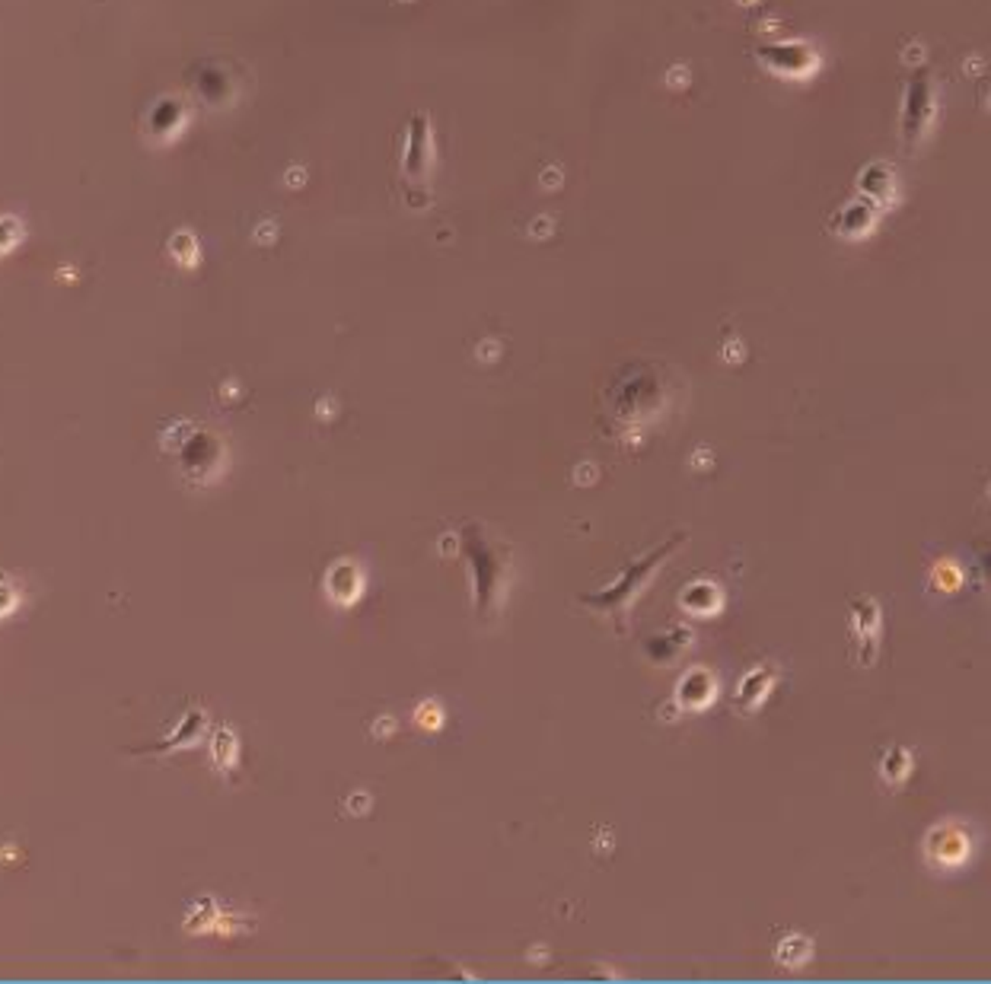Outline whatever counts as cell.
Instances as JSON below:
<instances>
[{"mask_svg": "<svg viewBox=\"0 0 991 984\" xmlns=\"http://www.w3.org/2000/svg\"><path fill=\"white\" fill-rule=\"evenodd\" d=\"M666 551H670V545H663L657 554H647V558H641L638 564H632V568H628V580L622 577V580L615 583L613 589H606V593H600V596H584V602H587V606H596V609H615L613 615H622V609H628V596L638 593V589H641L638 583L647 580V574H651V570L657 568L660 558H663Z\"/></svg>", "mask_w": 991, "mask_h": 984, "instance_id": "6da1fadb", "label": "cell"}]
</instances>
